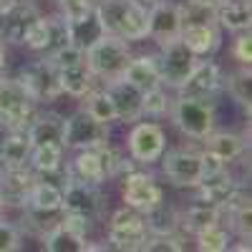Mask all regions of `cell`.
Masks as SVG:
<instances>
[{
  "mask_svg": "<svg viewBox=\"0 0 252 252\" xmlns=\"http://www.w3.org/2000/svg\"><path fill=\"white\" fill-rule=\"evenodd\" d=\"M96 13L109 35H119L124 40L146 38L149 8L144 5V0H101Z\"/></svg>",
  "mask_w": 252,
  "mask_h": 252,
  "instance_id": "obj_1",
  "label": "cell"
},
{
  "mask_svg": "<svg viewBox=\"0 0 252 252\" xmlns=\"http://www.w3.org/2000/svg\"><path fill=\"white\" fill-rule=\"evenodd\" d=\"M129 61H131L129 40H124L119 35H109V33L86 51V66L96 81L121 78L124 68L129 66Z\"/></svg>",
  "mask_w": 252,
  "mask_h": 252,
  "instance_id": "obj_2",
  "label": "cell"
},
{
  "mask_svg": "<svg viewBox=\"0 0 252 252\" xmlns=\"http://www.w3.org/2000/svg\"><path fill=\"white\" fill-rule=\"evenodd\" d=\"M172 109L174 124L179 131L189 139L204 141L209 134L215 131V103L209 101H197V98H177Z\"/></svg>",
  "mask_w": 252,
  "mask_h": 252,
  "instance_id": "obj_3",
  "label": "cell"
},
{
  "mask_svg": "<svg viewBox=\"0 0 252 252\" xmlns=\"http://www.w3.org/2000/svg\"><path fill=\"white\" fill-rule=\"evenodd\" d=\"M35 116V101L26 94L18 78L0 81V124L8 129H26Z\"/></svg>",
  "mask_w": 252,
  "mask_h": 252,
  "instance_id": "obj_4",
  "label": "cell"
},
{
  "mask_svg": "<svg viewBox=\"0 0 252 252\" xmlns=\"http://www.w3.org/2000/svg\"><path fill=\"white\" fill-rule=\"evenodd\" d=\"M18 81L35 103L38 101H53L61 96L58 68L51 58H38V61L26 63L18 73Z\"/></svg>",
  "mask_w": 252,
  "mask_h": 252,
  "instance_id": "obj_5",
  "label": "cell"
},
{
  "mask_svg": "<svg viewBox=\"0 0 252 252\" xmlns=\"http://www.w3.org/2000/svg\"><path fill=\"white\" fill-rule=\"evenodd\" d=\"M149 229L144 224V217L131 207H121L111 215L109 222V247L114 250H124V252H134L141 250Z\"/></svg>",
  "mask_w": 252,
  "mask_h": 252,
  "instance_id": "obj_6",
  "label": "cell"
},
{
  "mask_svg": "<svg viewBox=\"0 0 252 252\" xmlns=\"http://www.w3.org/2000/svg\"><path fill=\"white\" fill-rule=\"evenodd\" d=\"M197 63V56L189 51L179 38L166 40L161 43V51L157 56V66H159V76H161V86L169 89H179L184 78L192 73Z\"/></svg>",
  "mask_w": 252,
  "mask_h": 252,
  "instance_id": "obj_7",
  "label": "cell"
},
{
  "mask_svg": "<svg viewBox=\"0 0 252 252\" xmlns=\"http://www.w3.org/2000/svg\"><path fill=\"white\" fill-rule=\"evenodd\" d=\"M109 141V126L98 124L86 111H76L73 116L63 119V149H96Z\"/></svg>",
  "mask_w": 252,
  "mask_h": 252,
  "instance_id": "obj_8",
  "label": "cell"
},
{
  "mask_svg": "<svg viewBox=\"0 0 252 252\" xmlns=\"http://www.w3.org/2000/svg\"><path fill=\"white\" fill-rule=\"evenodd\" d=\"M224 86V76H222V68L217 66L215 61H199L194 63L192 73L184 78V83L177 89L182 98H197V101H209L215 103V96L217 91Z\"/></svg>",
  "mask_w": 252,
  "mask_h": 252,
  "instance_id": "obj_9",
  "label": "cell"
},
{
  "mask_svg": "<svg viewBox=\"0 0 252 252\" xmlns=\"http://www.w3.org/2000/svg\"><path fill=\"white\" fill-rule=\"evenodd\" d=\"M129 154L136 164H154L166 152V134L159 124L141 121L129 131Z\"/></svg>",
  "mask_w": 252,
  "mask_h": 252,
  "instance_id": "obj_10",
  "label": "cell"
},
{
  "mask_svg": "<svg viewBox=\"0 0 252 252\" xmlns=\"http://www.w3.org/2000/svg\"><path fill=\"white\" fill-rule=\"evenodd\" d=\"M63 189V199H61V209L73 215H83L89 220H96L103 212V194L98 192V184H86L71 179Z\"/></svg>",
  "mask_w": 252,
  "mask_h": 252,
  "instance_id": "obj_11",
  "label": "cell"
},
{
  "mask_svg": "<svg viewBox=\"0 0 252 252\" xmlns=\"http://www.w3.org/2000/svg\"><path fill=\"white\" fill-rule=\"evenodd\" d=\"M121 199L126 207L136 209V212H146L149 207L159 204L164 199L161 187L157 184V179L146 172H129L124 179V189H121Z\"/></svg>",
  "mask_w": 252,
  "mask_h": 252,
  "instance_id": "obj_12",
  "label": "cell"
},
{
  "mask_svg": "<svg viewBox=\"0 0 252 252\" xmlns=\"http://www.w3.org/2000/svg\"><path fill=\"white\" fill-rule=\"evenodd\" d=\"M159 159H161L164 177L169 179L174 187H189V189H194L199 184L202 169H199V154L197 152L174 149V152H164Z\"/></svg>",
  "mask_w": 252,
  "mask_h": 252,
  "instance_id": "obj_13",
  "label": "cell"
},
{
  "mask_svg": "<svg viewBox=\"0 0 252 252\" xmlns=\"http://www.w3.org/2000/svg\"><path fill=\"white\" fill-rule=\"evenodd\" d=\"M182 31V13L179 3L172 0H154L149 8V20H146V38H154L157 43H166V40L179 38Z\"/></svg>",
  "mask_w": 252,
  "mask_h": 252,
  "instance_id": "obj_14",
  "label": "cell"
},
{
  "mask_svg": "<svg viewBox=\"0 0 252 252\" xmlns=\"http://www.w3.org/2000/svg\"><path fill=\"white\" fill-rule=\"evenodd\" d=\"M38 8L31 0H13V3L0 13V38L10 40V43H23L26 31L38 18Z\"/></svg>",
  "mask_w": 252,
  "mask_h": 252,
  "instance_id": "obj_15",
  "label": "cell"
},
{
  "mask_svg": "<svg viewBox=\"0 0 252 252\" xmlns=\"http://www.w3.org/2000/svg\"><path fill=\"white\" fill-rule=\"evenodd\" d=\"M33 182H35V174H33V169H28V164L0 166V194H3V204L23 207Z\"/></svg>",
  "mask_w": 252,
  "mask_h": 252,
  "instance_id": "obj_16",
  "label": "cell"
},
{
  "mask_svg": "<svg viewBox=\"0 0 252 252\" xmlns=\"http://www.w3.org/2000/svg\"><path fill=\"white\" fill-rule=\"evenodd\" d=\"M106 91L111 94L114 109H116V121H136L141 116V91L131 83H126L124 78L109 81Z\"/></svg>",
  "mask_w": 252,
  "mask_h": 252,
  "instance_id": "obj_17",
  "label": "cell"
},
{
  "mask_svg": "<svg viewBox=\"0 0 252 252\" xmlns=\"http://www.w3.org/2000/svg\"><path fill=\"white\" fill-rule=\"evenodd\" d=\"M179 40L192 51L197 58L199 56H212L220 48V31L217 23H204V26H182Z\"/></svg>",
  "mask_w": 252,
  "mask_h": 252,
  "instance_id": "obj_18",
  "label": "cell"
},
{
  "mask_svg": "<svg viewBox=\"0 0 252 252\" xmlns=\"http://www.w3.org/2000/svg\"><path fill=\"white\" fill-rule=\"evenodd\" d=\"M121 78L126 83L136 86L141 94L149 91V89H157L161 86V76H159V66H157V56H139V58H131L129 66L124 68Z\"/></svg>",
  "mask_w": 252,
  "mask_h": 252,
  "instance_id": "obj_19",
  "label": "cell"
},
{
  "mask_svg": "<svg viewBox=\"0 0 252 252\" xmlns=\"http://www.w3.org/2000/svg\"><path fill=\"white\" fill-rule=\"evenodd\" d=\"M194 189H199V199H207V202L217 204L220 209H224V207L229 204V199L237 194L240 184L229 177V172L224 169V172H220V174H215V177L199 179V184H197Z\"/></svg>",
  "mask_w": 252,
  "mask_h": 252,
  "instance_id": "obj_20",
  "label": "cell"
},
{
  "mask_svg": "<svg viewBox=\"0 0 252 252\" xmlns=\"http://www.w3.org/2000/svg\"><path fill=\"white\" fill-rule=\"evenodd\" d=\"M58 83H61V94H68L73 98H83L91 89H96V78L89 71L86 61L58 68Z\"/></svg>",
  "mask_w": 252,
  "mask_h": 252,
  "instance_id": "obj_21",
  "label": "cell"
},
{
  "mask_svg": "<svg viewBox=\"0 0 252 252\" xmlns=\"http://www.w3.org/2000/svg\"><path fill=\"white\" fill-rule=\"evenodd\" d=\"M66 26H68V43L81 48L83 53H86L96 40H101L103 35H106V31H103V26H101V18L96 13V5L86 18L73 20V23H66Z\"/></svg>",
  "mask_w": 252,
  "mask_h": 252,
  "instance_id": "obj_22",
  "label": "cell"
},
{
  "mask_svg": "<svg viewBox=\"0 0 252 252\" xmlns=\"http://www.w3.org/2000/svg\"><path fill=\"white\" fill-rule=\"evenodd\" d=\"M26 134L33 146L40 144H61L63 146V116L58 114H40L33 116L26 126Z\"/></svg>",
  "mask_w": 252,
  "mask_h": 252,
  "instance_id": "obj_23",
  "label": "cell"
},
{
  "mask_svg": "<svg viewBox=\"0 0 252 252\" xmlns=\"http://www.w3.org/2000/svg\"><path fill=\"white\" fill-rule=\"evenodd\" d=\"M220 217H222V209L217 204L207 202V199H197L184 215H179V229H184L189 235H197L204 227L217 224Z\"/></svg>",
  "mask_w": 252,
  "mask_h": 252,
  "instance_id": "obj_24",
  "label": "cell"
},
{
  "mask_svg": "<svg viewBox=\"0 0 252 252\" xmlns=\"http://www.w3.org/2000/svg\"><path fill=\"white\" fill-rule=\"evenodd\" d=\"M144 224H146V229H149V235H154V237L177 235V232H179V212H177L172 204H166V202L161 199L159 204H154V207L146 209Z\"/></svg>",
  "mask_w": 252,
  "mask_h": 252,
  "instance_id": "obj_25",
  "label": "cell"
},
{
  "mask_svg": "<svg viewBox=\"0 0 252 252\" xmlns=\"http://www.w3.org/2000/svg\"><path fill=\"white\" fill-rule=\"evenodd\" d=\"M71 179L78 182H86V184H101L106 182V174H103V164L96 149H78V154L71 161V169H68Z\"/></svg>",
  "mask_w": 252,
  "mask_h": 252,
  "instance_id": "obj_26",
  "label": "cell"
},
{
  "mask_svg": "<svg viewBox=\"0 0 252 252\" xmlns=\"http://www.w3.org/2000/svg\"><path fill=\"white\" fill-rule=\"evenodd\" d=\"M250 23H252L250 0H222L217 5V26L240 33V31H250Z\"/></svg>",
  "mask_w": 252,
  "mask_h": 252,
  "instance_id": "obj_27",
  "label": "cell"
},
{
  "mask_svg": "<svg viewBox=\"0 0 252 252\" xmlns=\"http://www.w3.org/2000/svg\"><path fill=\"white\" fill-rule=\"evenodd\" d=\"M204 141H207V152H212L215 157H220L227 164L240 159L247 149V141L240 134H232V131H212Z\"/></svg>",
  "mask_w": 252,
  "mask_h": 252,
  "instance_id": "obj_28",
  "label": "cell"
},
{
  "mask_svg": "<svg viewBox=\"0 0 252 252\" xmlns=\"http://www.w3.org/2000/svg\"><path fill=\"white\" fill-rule=\"evenodd\" d=\"M33 144L26 134V129H13L5 136L3 144V157H0V166H18V164H28Z\"/></svg>",
  "mask_w": 252,
  "mask_h": 252,
  "instance_id": "obj_29",
  "label": "cell"
},
{
  "mask_svg": "<svg viewBox=\"0 0 252 252\" xmlns=\"http://www.w3.org/2000/svg\"><path fill=\"white\" fill-rule=\"evenodd\" d=\"M28 164H31L33 172H40V174H56V172H61V166H63V146L61 144L33 146L31 157H28Z\"/></svg>",
  "mask_w": 252,
  "mask_h": 252,
  "instance_id": "obj_30",
  "label": "cell"
},
{
  "mask_svg": "<svg viewBox=\"0 0 252 252\" xmlns=\"http://www.w3.org/2000/svg\"><path fill=\"white\" fill-rule=\"evenodd\" d=\"M83 111H86L89 116H94L103 126L116 121V109H114L111 94L106 89H91L86 96H83Z\"/></svg>",
  "mask_w": 252,
  "mask_h": 252,
  "instance_id": "obj_31",
  "label": "cell"
},
{
  "mask_svg": "<svg viewBox=\"0 0 252 252\" xmlns=\"http://www.w3.org/2000/svg\"><path fill=\"white\" fill-rule=\"evenodd\" d=\"M61 199H63V189L58 184L35 179L23 207H31V209H61Z\"/></svg>",
  "mask_w": 252,
  "mask_h": 252,
  "instance_id": "obj_32",
  "label": "cell"
},
{
  "mask_svg": "<svg viewBox=\"0 0 252 252\" xmlns=\"http://www.w3.org/2000/svg\"><path fill=\"white\" fill-rule=\"evenodd\" d=\"M43 245H46L48 252H86L89 250L86 240L71 235L68 229L61 227V224H56L53 229H48L43 235Z\"/></svg>",
  "mask_w": 252,
  "mask_h": 252,
  "instance_id": "obj_33",
  "label": "cell"
},
{
  "mask_svg": "<svg viewBox=\"0 0 252 252\" xmlns=\"http://www.w3.org/2000/svg\"><path fill=\"white\" fill-rule=\"evenodd\" d=\"M182 13V26H204V23H217V5L202 3V0H187L179 5Z\"/></svg>",
  "mask_w": 252,
  "mask_h": 252,
  "instance_id": "obj_34",
  "label": "cell"
},
{
  "mask_svg": "<svg viewBox=\"0 0 252 252\" xmlns=\"http://www.w3.org/2000/svg\"><path fill=\"white\" fill-rule=\"evenodd\" d=\"M227 91L232 96V101H237L240 106L250 114L252 106V76H250V66H242L237 73H232L227 78Z\"/></svg>",
  "mask_w": 252,
  "mask_h": 252,
  "instance_id": "obj_35",
  "label": "cell"
},
{
  "mask_svg": "<svg viewBox=\"0 0 252 252\" xmlns=\"http://www.w3.org/2000/svg\"><path fill=\"white\" fill-rule=\"evenodd\" d=\"M194 237H197V247L204 250V252H224V250H229V232L220 222L204 227Z\"/></svg>",
  "mask_w": 252,
  "mask_h": 252,
  "instance_id": "obj_36",
  "label": "cell"
},
{
  "mask_svg": "<svg viewBox=\"0 0 252 252\" xmlns=\"http://www.w3.org/2000/svg\"><path fill=\"white\" fill-rule=\"evenodd\" d=\"M169 106H172V98L166 96V91L161 86L141 94V116L159 119V116H164L166 111H169Z\"/></svg>",
  "mask_w": 252,
  "mask_h": 252,
  "instance_id": "obj_37",
  "label": "cell"
},
{
  "mask_svg": "<svg viewBox=\"0 0 252 252\" xmlns=\"http://www.w3.org/2000/svg\"><path fill=\"white\" fill-rule=\"evenodd\" d=\"M48 33H51V23H48V18L43 15H38L31 28L26 31V38H23V46H28L31 51H38V53H43L46 46H48Z\"/></svg>",
  "mask_w": 252,
  "mask_h": 252,
  "instance_id": "obj_38",
  "label": "cell"
},
{
  "mask_svg": "<svg viewBox=\"0 0 252 252\" xmlns=\"http://www.w3.org/2000/svg\"><path fill=\"white\" fill-rule=\"evenodd\" d=\"M48 23H51V33H48V46L43 51V58H51L53 53H58L61 48L68 46V26H66V20H63L61 15H51Z\"/></svg>",
  "mask_w": 252,
  "mask_h": 252,
  "instance_id": "obj_39",
  "label": "cell"
},
{
  "mask_svg": "<svg viewBox=\"0 0 252 252\" xmlns=\"http://www.w3.org/2000/svg\"><path fill=\"white\" fill-rule=\"evenodd\" d=\"M94 10L91 0H58V13L66 23H73V20L86 18Z\"/></svg>",
  "mask_w": 252,
  "mask_h": 252,
  "instance_id": "obj_40",
  "label": "cell"
},
{
  "mask_svg": "<svg viewBox=\"0 0 252 252\" xmlns=\"http://www.w3.org/2000/svg\"><path fill=\"white\" fill-rule=\"evenodd\" d=\"M61 227H66L71 235H76V237H81V240H86V237H89V232H91V227H94V220L83 217V215L66 212V209H63V220H61Z\"/></svg>",
  "mask_w": 252,
  "mask_h": 252,
  "instance_id": "obj_41",
  "label": "cell"
},
{
  "mask_svg": "<svg viewBox=\"0 0 252 252\" xmlns=\"http://www.w3.org/2000/svg\"><path fill=\"white\" fill-rule=\"evenodd\" d=\"M232 56L240 66H250L252 63V35L250 31H240L235 38V46H232Z\"/></svg>",
  "mask_w": 252,
  "mask_h": 252,
  "instance_id": "obj_42",
  "label": "cell"
},
{
  "mask_svg": "<svg viewBox=\"0 0 252 252\" xmlns=\"http://www.w3.org/2000/svg\"><path fill=\"white\" fill-rule=\"evenodd\" d=\"M141 250H146V252H179V250H184V245L179 242L177 235H169V237H154L152 235V237H146Z\"/></svg>",
  "mask_w": 252,
  "mask_h": 252,
  "instance_id": "obj_43",
  "label": "cell"
},
{
  "mask_svg": "<svg viewBox=\"0 0 252 252\" xmlns=\"http://www.w3.org/2000/svg\"><path fill=\"white\" fill-rule=\"evenodd\" d=\"M13 250H20V232L15 224L0 220V252H13Z\"/></svg>",
  "mask_w": 252,
  "mask_h": 252,
  "instance_id": "obj_44",
  "label": "cell"
},
{
  "mask_svg": "<svg viewBox=\"0 0 252 252\" xmlns=\"http://www.w3.org/2000/svg\"><path fill=\"white\" fill-rule=\"evenodd\" d=\"M199 169H202V179L204 177H215V174H220V172L227 169V161H222L212 152H202L199 154Z\"/></svg>",
  "mask_w": 252,
  "mask_h": 252,
  "instance_id": "obj_45",
  "label": "cell"
},
{
  "mask_svg": "<svg viewBox=\"0 0 252 252\" xmlns=\"http://www.w3.org/2000/svg\"><path fill=\"white\" fill-rule=\"evenodd\" d=\"M13 129H8L5 124H0V157H3V144H5V136L10 134Z\"/></svg>",
  "mask_w": 252,
  "mask_h": 252,
  "instance_id": "obj_46",
  "label": "cell"
},
{
  "mask_svg": "<svg viewBox=\"0 0 252 252\" xmlns=\"http://www.w3.org/2000/svg\"><path fill=\"white\" fill-rule=\"evenodd\" d=\"M5 63H8V56H5V43H3V38H0V68H5Z\"/></svg>",
  "mask_w": 252,
  "mask_h": 252,
  "instance_id": "obj_47",
  "label": "cell"
},
{
  "mask_svg": "<svg viewBox=\"0 0 252 252\" xmlns=\"http://www.w3.org/2000/svg\"><path fill=\"white\" fill-rule=\"evenodd\" d=\"M10 3H13V0H0V13H3V10H5Z\"/></svg>",
  "mask_w": 252,
  "mask_h": 252,
  "instance_id": "obj_48",
  "label": "cell"
},
{
  "mask_svg": "<svg viewBox=\"0 0 252 252\" xmlns=\"http://www.w3.org/2000/svg\"><path fill=\"white\" fill-rule=\"evenodd\" d=\"M202 3H212V5H220L222 0H202Z\"/></svg>",
  "mask_w": 252,
  "mask_h": 252,
  "instance_id": "obj_49",
  "label": "cell"
},
{
  "mask_svg": "<svg viewBox=\"0 0 252 252\" xmlns=\"http://www.w3.org/2000/svg\"><path fill=\"white\" fill-rule=\"evenodd\" d=\"M3 207H5V204H3V194H0V209H3Z\"/></svg>",
  "mask_w": 252,
  "mask_h": 252,
  "instance_id": "obj_50",
  "label": "cell"
},
{
  "mask_svg": "<svg viewBox=\"0 0 252 252\" xmlns=\"http://www.w3.org/2000/svg\"><path fill=\"white\" fill-rule=\"evenodd\" d=\"M146 3H154V0H146Z\"/></svg>",
  "mask_w": 252,
  "mask_h": 252,
  "instance_id": "obj_51",
  "label": "cell"
}]
</instances>
